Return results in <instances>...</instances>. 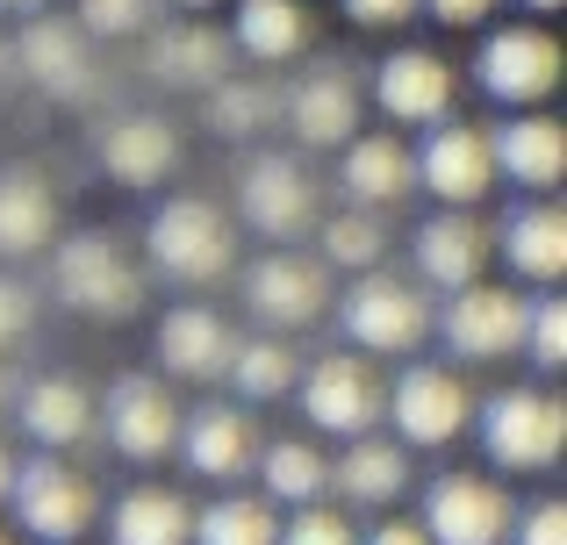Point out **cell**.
Wrapping results in <instances>:
<instances>
[{
  "instance_id": "d590c367",
  "label": "cell",
  "mask_w": 567,
  "mask_h": 545,
  "mask_svg": "<svg viewBox=\"0 0 567 545\" xmlns=\"http://www.w3.org/2000/svg\"><path fill=\"white\" fill-rule=\"evenodd\" d=\"M517 352H532L539 374H560V366H567V302H560V294L525 302V337H517Z\"/></svg>"
},
{
  "instance_id": "9a60e30c",
  "label": "cell",
  "mask_w": 567,
  "mask_h": 545,
  "mask_svg": "<svg viewBox=\"0 0 567 545\" xmlns=\"http://www.w3.org/2000/svg\"><path fill=\"white\" fill-rule=\"evenodd\" d=\"M453 65H445L439 51H388L374 65V108L388 115L395 129H431L453 115Z\"/></svg>"
},
{
  "instance_id": "603a6c76",
  "label": "cell",
  "mask_w": 567,
  "mask_h": 545,
  "mask_svg": "<svg viewBox=\"0 0 567 545\" xmlns=\"http://www.w3.org/2000/svg\"><path fill=\"white\" fill-rule=\"evenodd\" d=\"M14 417H22V431L37 438L43 452H72V446L94 438V395H86L72 374H43V380H29V388L14 395Z\"/></svg>"
},
{
  "instance_id": "d6a6232c",
  "label": "cell",
  "mask_w": 567,
  "mask_h": 545,
  "mask_svg": "<svg viewBox=\"0 0 567 545\" xmlns=\"http://www.w3.org/2000/svg\"><path fill=\"white\" fill-rule=\"evenodd\" d=\"M230 388L245 395V402H280V395H295V374H302V359H295L288 337H251V345L230 352Z\"/></svg>"
},
{
  "instance_id": "1f68e13d",
  "label": "cell",
  "mask_w": 567,
  "mask_h": 545,
  "mask_svg": "<svg viewBox=\"0 0 567 545\" xmlns=\"http://www.w3.org/2000/svg\"><path fill=\"white\" fill-rule=\"evenodd\" d=\"M280 517L266 495H216L208 510H194V532L187 545H274Z\"/></svg>"
},
{
  "instance_id": "bcb514c9",
  "label": "cell",
  "mask_w": 567,
  "mask_h": 545,
  "mask_svg": "<svg viewBox=\"0 0 567 545\" xmlns=\"http://www.w3.org/2000/svg\"><path fill=\"white\" fill-rule=\"evenodd\" d=\"M173 8H187V14H202V8H216V0H173Z\"/></svg>"
},
{
  "instance_id": "ba28073f",
  "label": "cell",
  "mask_w": 567,
  "mask_h": 545,
  "mask_svg": "<svg viewBox=\"0 0 567 545\" xmlns=\"http://www.w3.org/2000/svg\"><path fill=\"white\" fill-rule=\"evenodd\" d=\"M295 395H302V417L309 431L323 438H360L381 423V402H388V380L360 352H323L309 374H295Z\"/></svg>"
},
{
  "instance_id": "7402d4cb",
  "label": "cell",
  "mask_w": 567,
  "mask_h": 545,
  "mask_svg": "<svg viewBox=\"0 0 567 545\" xmlns=\"http://www.w3.org/2000/svg\"><path fill=\"white\" fill-rule=\"evenodd\" d=\"M331 489L338 503H360V510H388L402 489H410V446L402 438H346V452L331 460Z\"/></svg>"
},
{
  "instance_id": "ee69618b",
  "label": "cell",
  "mask_w": 567,
  "mask_h": 545,
  "mask_svg": "<svg viewBox=\"0 0 567 545\" xmlns=\"http://www.w3.org/2000/svg\"><path fill=\"white\" fill-rule=\"evenodd\" d=\"M8 481H14V452L0 446V503H8Z\"/></svg>"
},
{
  "instance_id": "44dd1931",
  "label": "cell",
  "mask_w": 567,
  "mask_h": 545,
  "mask_svg": "<svg viewBox=\"0 0 567 545\" xmlns=\"http://www.w3.org/2000/svg\"><path fill=\"white\" fill-rule=\"evenodd\" d=\"M94 158L115 187H158L181 166V137H173V123H158V115H115V123H101Z\"/></svg>"
},
{
  "instance_id": "ab89813d",
  "label": "cell",
  "mask_w": 567,
  "mask_h": 545,
  "mask_svg": "<svg viewBox=\"0 0 567 545\" xmlns=\"http://www.w3.org/2000/svg\"><path fill=\"white\" fill-rule=\"evenodd\" d=\"M29 331H37V294H29L22 280L0 273V352H14Z\"/></svg>"
},
{
  "instance_id": "5b68a950",
  "label": "cell",
  "mask_w": 567,
  "mask_h": 545,
  "mask_svg": "<svg viewBox=\"0 0 567 545\" xmlns=\"http://www.w3.org/2000/svg\"><path fill=\"white\" fill-rule=\"evenodd\" d=\"M51 287L65 308H80V316H137L144 302V273L137 259L123 252L115 238H101V230H80V238H65L51 252Z\"/></svg>"
},
{
  "instance_id": "7a4b0ae2",
  "label": "cell",
  "mask_w": 567,
  "mask_h": 545,
  "mask_svg": "<svg viewBox=\"0 0 567 545\" xmlns=\"http://www.w3.org/2000/svg\"><path fill=\"white\" fill-rule=\"evenodd\" d=\"M8 503H14V524H22L29 538H43V545H80L101 524V489L65 460V452H37L29 467H14Z\"/></svg>"
},
{
  "instance_id": "836d02e7",
  "label": "cell",
  "mask_w": 567,
  "mask_h": 545,
  "mask_svg": "<svg viewBox=\"0 0 567 545\" xmlns=\"http://www.w3.org/2000/svg\"><path fill=\"white\" fill-rule=\"evenodd\" d=\"M202 94H208V123H216V137H259V129L280 115V94H274V86L230 80V72H223L216 86H202Z\"/></svg>"
},
{
  "instance_id": "f1b7e54d",
  "label": "cell",
  "mask_w": 567,
  "mask_h": 545,
  "mask_svg": "<svg viewBox=\"0 0 567 545\" xmlns=\"http://www.w3.org/2000/svg\"><path fill=\"white\" fill-rule=\"evenodd\" d=\"M51 230H58V195L29 166H8V172H0V259L43 252Z\"/></svg>"
},
{
  "instance_id": "ffe728a7",
  "label": "cell",
  "mask_w": 567,
  "mask_h": 545,
  "mask_svg": "<svg viewBox=\"0 0 567 545\" xmlns=\"http://www.w3.org/2000/svg\"><path fill=\"white\" fill-rule=\"evenodd\" d=\"M488 259H496V230L474 209H439L431 223H416V273L431 287H445V294L467 287V280L488 273Z\"/></svg>"
},
{
  "instance_id": "4dcf8cb0",
  "label": "cell",
  "mask_w": 567,
  "mask_h": 545,
  "mask_svg": "<svg viewBox=\"0 0 567 545\" xmlns=\"http://www.w3.org/2000/svg\"><path fill=\"white\" fill-rule=\"evenodd\" d=\"M152 72L173 80V86H216L223 72H230V43L202 22L166 29V36H152Z\"/></svg>"
},
{
  "instance_id": "681fc988",
  "label": "cell",
  "mask_w": 567,
  "mask_h": 545,
  "mask_svg": "<svg viewBox=\"0 0 567 545\" xmlns=\"http://www.w3.org/2000/svg\"><path fill=\"white\" fill-rule=\"evenodd\" d=\"M0 80H8V43H0Z\"/></svg>"
},
{
  "instance_id": "8992f818",
  "label": "cell",
  "mask_w": 567,
  "mask_h": 545,
  "mask_svg": "<svg viewBox=\"0 0 567 545\" xmlns=\"http://www.w3.org/2000/svg\"><path fill=\"white\" fill-rule=\"evenodd\" d=\"M560 36L539 22H511V29H488L482 51H474V86L503 108H539V101L560 94Z\"/></svg>"
},
{
  "instance_id": "cb8c5ba5",
  "label": "cell",
  "mask_w": 567,
  "mask_h": 545,
  "mask_svg": "<svg viewBox=\"0 0 567 545\" xmlns=\"http://www.w3.org/2000/svg\"><path fill=\"white\" fill-rule=\"evenodd\" d=\"M288 129L295 144H309V151H338V144L360 129V86L346 80V72H309V80H295L288 94Z\"/></svg>"
},
{
  "instance_id": "f907efd6",
  "label": "cell",
  "mask_w": 567,
  "mask_h": 545,
  "mask_svg": "<svg viewBox=\"0 0 567 545\" xmlns=\"http://www.w3.org/2000/svg\"><path fill=\"white\" fill-rule=\"evenodd\" d=\"M0 545H14V538H8V532H0Z\"/></svg>"
},
{
  "instance_id": "8fae6325",
  "label": "cell",
  "mask_w": 567,
  "mask_h": 545,
  "mask_svg": "<svg viewBox=\"0 0 567 545\" xmlns=\"http://www.w3.org/2000/svg\"><path fill=\"white\" fill-rule=\"evenodd\" d=\"M245 308L266 323V331H302L331 308V266L295 244H274L266 259L245 266Z\"/></svg>"
},
{
  "instance_id": "83f0119b",
  "label": "cell",
  "mask_w": 567,
  "mask_h": 545,
  "mask_svg": "<svg viewBox=\"0 0 567 545\" xmlns=\"http://www.w3.org/2000/svg\"><path fill=\"white\" fill-rule=\"evenodd\" d=\"M187 532H194V503L158 489V481L115 495L109 510V545H187Z\"/></svg>"
},
{
  "instance_id": "f6af8a7d",
  "label": "cell",
  "mask_w": 567,
  "mask_h": 545,
  "mask_svg": "<svg viewBox=\"0 0 567 545\" xmlns=\"http://www.w3.org/2000/svg\"><path fill=\"white\" fill-rule=\"evenodd\" d=\"M43 0H0V14H37Z\"/></svg>"
},
{
  "instance_id": "3957f363",
  "label": "cell",
  "mask_w": 567,
  "mask_h": 545,
  "mask_svg": "<svg viewBox=\"0 0 567 545\" xmlns=\"http://www.w3.org/2000/svg\"><path fill=\"white\" fill-rule=\"evenodd\" d=\"M567 446V409L546 388H503L482 402V452L503 474H554Z\"/></svg>"
},
{
  "instance_id": "7c38bea8",
  "label": "cell",
  "mask_w": 567,
  "mask_h": 545,
  "mask_svg": "<svg viewBox=\"0 0 567 545\" xmlns=\"http://www.w3.org/2000/svg\"><path fill=\"white\" fill-rule=\"evenodd\" d=\"M94 423L109 431V446L123 452V460L152 467L173 452V438H181V402L166 395V380L152 374H123L109 388V402H94Z\"/></svg>"
},
{
  "instance_id": "484cf974",
  "label": "cell",
  "mask_w": 567,
  "mask_h": 545,
  "mask_svg": "<svg viewBox=\"0 0 567 545\" xmlns=\"http://www.w3.org/2000/svg\"><path fill=\"white\" fill-rule=\"evenodd\" d=\"M496 252L511 259L517 280H532V287H554V280L567 273V216L554 209V201H525V209L503 216Z\"/></svg>"
},
{
  "instance_id": "f546056e",
  "label": "cell",
  "mask_w": 567,
  "mask_h": 545,
  "mask_svg": "<svg viewBox=\"0 0 567 545\" xmlns=\"http://www.w3.org/2000/svg\"><path fill=\"white\" fill-rule=\"evenodd\" d=\"M251 474L266 481V503H280V510H302V503H323V495H331V460H323L309 438H274V446H259Z\"/></svg>"
},
{
  "instance_id": "2e32d148",
  "label": "cell",
  "mask_w": 567,
  "mask_h": 545,
  "mask_svg": "<svg viewBox=\"0 0 567 545\" xmlns=\"http://www.w3.org/2000/svg\"><path fill=\"white\" fill-rule=\"evenodd\" d=\"M173 452H181V460H187L202 481H245L251 460H259V423H251V409L202 402L194 417H181Z\"/></svg>"
},
{
  "instance_id": "b9f144b4",
  "label": "cell",
  "mask_w": 567,
  "mask_h": 545,
  "mask_svg": "<svg viewBox=\"0 0 567 545\" xmlns=\"http://www.w3.org/2000/svg\"><path fill=\"white\" fill-rule=\"evenodd\" d=\"M416 8H431V14H439L445 29H482L488 14L503 8V0H416Z\"/></svg>"
},
{
  "instance_id": "e575fe53",
  "label": "cell",
  "mask_w": 567,
  "mask_h": 545,
  "mask_svg": "<svg viewBox=\"0 0 567 545\" xmlns=\"http://www.w3.org/2000/svg\"><path fill=\"white\" fill-rule=\"evenodd\" d=\"M317 230H323V266H338V273H367V266H381V252H388L381 209H338L331 223H317Z\"/></svg>"
},
{
  "instance_id": "8d00e7d4",
  "label": "cell",
  "mask_w": 567,
  "mask_h": 545,
  "mask_svg": "<svg viewBox=\"0 0 567 545\" xmlns=\"http://www.w3.org/2000/svg\"><path fill=\"white\" fill-rule=\"evenodd\" d=\"M72 22L86 29V36H144L152 29V0H72Z\"/></svg>"
},
{
  "instance_id": "30bf717a",
  "label": "cell",
  "mask_w": 567,
  "mask_h": 545,
  "mask_svg": "<svg viewBox=\"0 0 567 545\" xmlns=\"http://www.w3.org/2000/svg\"><path fill=\"white\" fill-rule=\"evenodd\" d=\"M511 517H517V503H511V489L503 481H488V474H439L424 489V532L431 545H511Z\"/></svg>"
},
{
  "instance_id": "4316f807",
  "label": "cell",
  "mask_w": 567,
  "mask_h": 545,
  "mask_svg": "<svg viewBox=\"0 0 567 545\" xmlns=\"http://www.w3.org/2000/svg\"><path fill=\"white\" fill-rule=\"evenodd\" d=\"M230 43L259 65H295V57L317 43V22H309L302 0H237Z\"/></svg>"
},
{
  "instance_id": "7bdbcfd3",
  "label": "cell",
  "mask_w": 567,
  "mask_h": 545,
  "mask_svg": "<svg viewBox=\"0 0 567 545\" xmlns=\"http://www.w3.org/2000/svg\"><path fill=\"white\" fill-rule=\"evenodd\" d=\"M360 545H431V532H424L416 517H388V524H374Z\"/></svg>"
},
{
  "instance_id": "277c9868",
  "label": "cell",
  "mask_w": 567,
  "mask_h": 545,
  "mask_svg": "<svg viewBox=\"0 0 567 545\" xmlns=\"http://www.w3.org/2000/svg\"><path fill=\"white\" fill-rule=\"evenodd\" d=\"M338 323L360 352H388V359H410V352L431 345V302L416 280H395L381 266H367L338 302Z\"/></svg>"
},
{
  "instance_id": "e0dca14e",
  "label": "cell",
  "mask_w": 567,
  "mask_h": 545,
  "mask_svg": "<svg viewBox=\"0 0 567 545\" xmlns=\"http://www.w3.org/2000/svg\"><path fill=\"white\" fill-rule=\"evenodd\" d=\"M8 57H22V72L43 86V94H58V101H86L94 94V51H86V29L80 22H65V14H29V29H22V43H14Z\"/></svg>"
},
{
  "instance_id": "f35d334b",
  "label": "cell",
  "mask_w": 567,
  "mask_h": 545,
  "mask_svg": "<svg viewBox=\"0 0 567 545\" xmlns=\"http://www.w3.org/2000/svg\"><path fill=\"white\" fill-rule=\"evenodd\" d=\"M511 545H567V503H532V510H517L511 517Z\"/></svg>"
},
{
  "instance_id": "7dc6e473",
  "label": "cell",
  "mask_w": 567,
  "mask_h": 545,
  "mask_svg": "<svg viewBox=\"0 0 567 545\" xmlns=\"http://www.w3.org/2000/svg\"><path fill=\"white\" fill-rule=\"evenodd\" d=\"M525 8H532V14H554V8H560V0H525Z\"/></svg>"
},
{
  "instance_id": "c3c4849f",
  "label": "cell",
  "mask_w": 567,
  "mask_h": 545,
  "mask_svg": "<svg viewBox=\"0 0 567 545\" xmlns=\"http://www.w3.org/2000/svg\"><path fill=\"white\" fill-rule=\"evenodd\" d=\"M14 402V388H8V374H0V409H8Z\"/></svg>"
},
{
  "instance_id": "4fadbf2b",
  "label": "cell",
  "mask_w": 567,
  "mask_h": 545,
  "mask_svg": "<svg viewBox=\"0 0 567 545\" xmlns=\"http://www.w3.org/2000/svg\"><path fill=\"white\" fill-rule=\"evenodd\" d=\"M431 331L445 337V352H460V359H474V366L503 359V352H517V337H525V294L467 280V287H453L445 316H431Z\"/></svg>"
},
{
  "instance_id": "60d3db41",
  "label": "cell",
  "mask_w": 567,
  "mask_h": 545,
  "mask_svg": "<svg viewBox=\"0 0 567 545\" xmlns=\"http://www.w3.org/2000/svg\"><path fill=\"white\" fill-rule=\"evenodd\" d=\"M338 8H346L360 29H395V22L416 14V0H338Z\"/></svg>"
},
{
  "instance_id": "9c48e42d",
  "label": "cell",
  "mask_w": 567,
  "mask_h": 545,
  "mask_svg": "<svg viewBox=\"0 0 567 545\" xmlns=\"http://www.w3.org/2000/svg\"><path fill=\"white\" fill-rule=\"evenodd\" d=\"M381 417H395L402 446L431 452V446H453V438L474 423V395H467V380H460L453 366H424V359H416V366H402V374H395Z\"/></svg>"
},
{
  "instance_id": "5bb4252c",
  "label": "cell",
  "mask_w": 567,
  "mask_h": 545,
  "mask_svg": "<svg viewBox=\"0 0 567 545\" xmlns=\"http://www.w3.org/2000/svg\"><path fill=\"white\" fill-rule=\"evenodd\" d=\"M416 166V187H431V195L445 201V209H474V201L496 187V158H488V129L474 123H431L424 151H410Z\"/></svg>"
},
{
  "instance_id": "52a82bcc",
  "label": "cell",
  "mask_w": 567,
  "mask_h": 545,
  "mask_svg": "<svg viewBox=\"0 0 567 545\" xmlns=\"http://www.w3.org/2000/svg\"><path fill=\"white\" fill-rule=\"evenodd\" d=\"M237 216H245L259 238L295 244V238H309V230L323 223V195H317V180H309L302 158L251 151L245 172H237Z\"/></svg>"
},
{
  "instance_id": "ac0fdd59",
  "label": "cell",
  "mask_w": 567,
  "mask_h": 545,
  "mask_svg": "<svg viewBox=\"0 0 567 545\" xmlns=\"http://www.w3.org/2000/svg\"><path fill=\"white\" fill-rule=\"evenodd\" d=\"M488 158H496V180L525 187V195H554L560 172H567V137H560L554 115L517 108L511 123L488 129Z\"/></svg>"
},
{
  "instance_id": "6da1fadb",
  "label": "cell",
  "mask_w": 567,
  "mask_h": 545,
  "mask_svg": "<svg viewBox=\"0 0 567 545\" xmlns=\"http://www.w3.org/2000/svg\"><path fill=\"white\" fill-rule=\"evenodd\" d=\"M144 259H152V273L181 280V287H216V280L237 266V238H230L216 201L173 195L166 209H152V223H144Z\"/></svg>"
},
{
  "instance_id": "d4e9b609",
  "label": "cell",
  "mask_w": 567,
  "mask_h": 545,
  "mask_svg": "<svg viewBox=\"0 0 567 545\" xmlns=\"http://www.w3.org/2000/svg\"><path fill=\"white\" fill-rule=\"evenodd\" d=\"M230 352H237V331L202 302L166 308V323H158V366L181 380H216L230 366Z\"/></svg>"
},
{
  "instance_id": "d6986e66",
  "label": "cell",
  "mask_w": 567,
  "mask_h": 545,
  "mask_svg": "<svg viewBox=\"0 0 567 545\" xmlns=\"http://www.w3.org/2000/svg\"><path fill=\"white\" fill-rule=\"evenodd\" d=\"M416 187V166H410V144L395 137V129H352L346 144H338V195L352 201V209H395L402 195Z\"/></svg>"
},
{
  "instance_id": "74e56055",
  "label": "cell",
  "mask_w": 567,
  "mask_h": 545,
  "mask_svg": "<svg viewBox=\"0 0 567 545\" xmlns=\"http://www.w3.org/2000/svg\"><path fill=\"white\" fill-rule=\"evenodd\" d=\"M274 545H360V532H352L346 510H323V503H302L288 524H280Z\"/></svg>"
}]
</instances>
